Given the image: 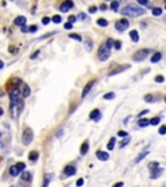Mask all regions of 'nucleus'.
I'll use <instances>...</instances> for the list:
<instances>
[{
  "label": "nucleus",
  "instance_id": "a19ab883",
  "mask_svg": "<svg viewBox=\"0 0 166 187\" xmlns=\"http://www.w3.org/2000/svg\"><path fill=\"white\" fill-rule=\"evenodd\" d=\"M49 21H51V18H48V17H44L42 20V22H43V25H48L49 24Z\"/></svg>",
  "mask_w": 166,
  "mask_h": 187
},
{
  "label": "nucleus",
  "instance_id": "ea45409f",
  "mask_svg": "<svg viewBox=\"0 0 166 187\" xmlns=\"http://www.w3.org/2000/svg\"><path fill=\"white\" fill-rule=\"evenodd\" d=\"M83 183H84V181H83V178H79L78 181H77V187H81V186H83Z\"/></svg>",
  "mask_w": 166,
  "mask_h": 187
},
{
  "label": "nucleus",
  "instance_id": "58836bf2",
  "mask_svg": "<svg viewBox=\"0 0 166 187\" xmlns=\"http://www.w3.org/2000/svg\"><path fill=\"white\" fill-rule=\"evenodd\" d=\"M158 133H160L161 135H165L166 134V126H161L160 129H158Z\"/></svg>",
  "mask_w": 166,
  "mask_h": 187
},
{
  "label": "nucleus",
  "instance_id": "79ce46f5",
  "mask_svg": "<svg viewBox=\"0 0 166 187\" xmlns=\"http://www.w3.org/2000/svg\"><path fill=\"white\" fill-rule=\"evenodd\" d=\"M155 81H156V82H158V83H161V82H164V77H162V75H157Z\"/></svg>",
  "mask_w": 166,
  "mask_h": 187
},
{
  "label": "nucleus",
  "instance_id": "f8f14e48",
  "mask_svg": "<svg viewBox=\"0 0 166 187\" xmlns=\"http://www.w3.org/2000/svg\"><path fill=\"white\" fill-rule=\"evenodd\" d=\"M90 118L93 120V121H99L100 118H101V113H100L99 109H93L91 112V114H90Z\"/></svg>",
  "mask_w": 166,
  "mask_h": 187
},
{
  "label": "nucleus",
  "instance_id": "bb28decb",
  "mask_svg": "<svg viewBox=\"0 0 166 187\" xmlns=\"http://www.w3.org/2000/svg\"><path fill=\"white\" fill-rule=\"evenodd\" d=\"M22 181H31V174L29 171H24L22 173Z\"/></svg>",
  "mask_w": 166,
  "mask_h": 187
},
{
  "label": "nucleus",
  "instance_id": "4468645a",
  "mask_svg": "<svg viewBox=\"0 0 166 187\" xmlns=\"http://www.w3.org/2000/svg\"><path fill=\"white\" fill-rule=\"evenodd\" d=\"M96 157L99 160H101V161H106L108 159H109V155H108L106 152H103V151H97L96 152Z\"/></svg>",
  "mask_w": 166,
  "mask_h": 187
},
{
  "label": "nucleus",
  "instance_id": "a211bd4d",
  "mask_svg": "<svg viewBox=\"0 0 166 187\" xmlns=\"http://www.w3.org/2000/svg\"><path fill=\"white\" fill-rule=\"evenodd\" d=\"M130 38H131L132 42H139V34L136 30H132V31H130Z\"/></svg>",
  "mask_w": 166,
  "mask_h": 187
},
{
  "label": "nucleus",
  "instance_id": "5fc2aeb1",
  "mask_svg": "<svg viewBox=\"0 0 166 187\" xmlns=\"http://www.w3.org/2000/svg\"><path fill=\"white\" fill-rule=\"evenodd\" d=\"M38 55H39V51H37L35 53H33V55H31V59H35V57H37Z\"/></svg>",
  "mask_w": 166,
  "mask_h": 187
},
{
  "label": "nucleus",
  "instance_id": "6ab92c4d",
  "mask_svg": "<svg viewBox=\"0 0 166 187\" xmlns=\"http://www.w3.org/2000/svg\"><path fill=\"white\" fill-rule=\"evenodd\" d=\"M88 152V142H84L81 147V155H86Z\"/></svg>",
  "mask_w": 166,
  "mask_h": 187
},
{
  "label": "nucleus",
  "instance_id": "c03bdc74",
  "mask_svg": "<svg viewBox=\"0 0 166 187\" xmlns=\"http://www.w3.org/2000/svg\"><path fill=\"white\" fill-rule=\"evenodd\" d=\"M64 27L66 29V30H70V29L73 27V24H70V22H66V24H65V26H64Z\"/></svg>",
  "mask_w": 166,
  "mask_h": 187
},
{
  "label": "nucleus",
  "instance_id": "4c0bfd02",
  "mask_svg": "<svg viewBox=\"0 0 166 187\" xmlns=\"http://www.w3.org/2000/svg\"><path fill=\"white\" fill-rule=\"evenodd\" d=\"M113 46H114L115 49H119V48H121V42H119V40H114Z\"/></svg>",
  "mask_w": 166,
  "mask_h": 187
},
{
  "label": "nucleus",
  "instance_id": "f704fd0d",
  "mask_svg": "<svg viewBox=\"0 0 166 187\" xmlns=\"http://www.w3.org/2000/svg\"><path fill=\"white\" fill-rule=\"evenodd\" d=\"M27 29H29V33H35L38 30V26L37 25H31V26H29Z\"/></svg>",
  "mask_w": 166,
  "mask_h": 187
},
{
  "label": "nucleus",
  "instance_id": "9d476101",
  "mask_svg": "<svg viewBox=\"0 0 166 187\" xmlns=\"http://www.w3.org/2000/svg\"><path fill=\"white\" fill-rule=\"evenodd\" d=\"M75 173H77V169H75V166H73V165H68V166H65V169H64V174L68 176V177L74 176Z\"/></svg>",
  "mask_w": 166,
  "mask_h": 187
},
{
  "label": "nucleus",
  "instance_id": "2eb2a0df",
  "mask_svg": "<svg viewBox=\"0 0 166 187\" xmlns=\"http://www.w3.org/2000/svg\"><path fill=\"white\" fill-rule=\"evenodd\" d=\"M162 169L161 168H157V169H155V170H152V173H150V178L152 179H156V178H158L161 174H162Z\"/></svg>",
  "mask_w": 166,
  "mask_h": 187
},
{
  "label": "nucleus",
  "instance_id": "5701e85b",
  "mask_svg": "<svg viewBox=\"0 0 166 187\" xmlns=\"http://www.w3.org/2000/svg\"><path fill=\"white\" fill-rule=\"evenodd\" d=\"M158 166H160V164H158L157 161H153V162H149V164H148V168L150 169V171L155 170V169H157Z\"/></svg>",
  "mask_w": 166,
  "mask_h": 187
},
{
  "label": "nucleus",
  "instance_id": "b1692460",
  "mask_svg": "<svg viewBox=\"0 0 166 187\" xmlns=\"http://www.w3.org/2000/svg\"><path fill=\"white\" fill-rule=\"evenodd\" d=\"M29 95H30V87H29L27 84L24 86V92H22V96L24 98H27Z\"/></svg>",
  "mask_w": 166,
  "mask_h": 187
},
{
  "label": "nucleus",
  "instance_id": "393cba45",
  "mask_svg": "<svg viewBox=\"0 0 166 187\" xmlns=\"http://www.w3.org/2000/svg\"><path fill=\"white\" fill-rule=\"evenodd\" d=\"M147 155H148V151H146V152H141V153H140V155H139V156L135 159V162H140V161H141V160H143V159H144V157H146Z\"/></svg>",
  "mask_w": 166,
  "mask_h": 187
},
{
  "label": "nucleus",
  "instance_id": "bf43d9fd",
  "mask_svg": "<svg viewBox=\"0 0 166 187\" xmlns=\"http://www.w3.org/2000/svg\"><path fill=\"white\" fill-rule=\"evenodd\" d=\"M165 103H166V98H165Z\"/></svg>",
  "mask_w": 166,
  "mask_h": 187
},
{
  "label": "nucleus",
  "instance_id": "3c124183",
  "mask_svg": "<svg viewBox=\"0 0 166 187\" xmlns=\"http://www.w3.org/2000/svg\"><path fill=\"white\" fill-rule=\"evenodd\" d=\"M108 8V5L106 4H101V5H100V9H101V11H105Z\"/></svg>",
  "mask_w": 166,
  "mask_h": 187
},
{
  "label": "nucleus",
  "instance_id": "f03ea898",
  "mask_svg": "<svg viewBox=\"0 0 166 187\" xmlns=\"http://www.w3.org/2000/svg\"><path fill=\"white\" fill-rule=\"evenodd\" d=\"M113 43H114V40H113V39H108V40H106V43H104V44L100 46L99 52H97V57H99V60L105 61V60L109 59V56H110V47L113 46Z\"/></svg>",
  "mask_w": 166,
  "mask_h": 187
},
{
  "label": "nucleus",
  "instance_id": "c756f323",
  "mask_svg": "<svg viewBox=\"0 0 166 187\" xmlns=\"http://www.w3.org/2000/svg\"><path fill=\"white\" fill-rule=\"evenodd\" d=\"M114 144H115V139L114 138H110L109 139V142H108V149H113L114 148Z\"/></svg>",
  "mask_w": 166,
  "mask_h": 187
},
{
  "label": "nucleus",
  "instance_id": "49530a36",
  "mask_svg": "<svg viewBox=\"0 0 166 187\" xmlns=\"http://www.w3.org/2000/svg\"><path fill=\"white\" fill-rule=\"evenodd\" d=\"M96 11H97L96 7H90V9H88V12H90V13H95Z\"/></svg>",
  "mask_w": 166,
  "mask_h": 187
},
{
  "label": "nucleus",
  "instance_id": "13d9d810",
  "mask_svg": "<svg viewBox=\"0 0 166 187\" xmlns=\"http://www.w3.org/2000/svg\"><path fill=\"white\" fill-rule=\"evenodd\" d=\"M165 9H166V3H165Z\"/></svg>",
  "mask_w": 166,
  "mask_h": 187
},
{
  "label": "nucleus",
  "instance_id": "dca6fc26",
  "mask_svg": "<svg viewBox=\"0 0 166 187\" xmlns=\"http://www.w3.org/2000/svg\"><path fill=\"white\" fill-rule=\"evenodd\" d=\"M38 157H39V153L37 152V151H31V152L30 153H29V160H30V161H37L38 160Z\"/></svg>",
  "mask_w": 166,
  "mask_h": 187
},
{
  "label": "nucleus",
  "instance_id": "09e8293b",
  "mask_svg": "<svg viewBox=\"0 0 166 187\" xmlns=\"http://www.w3.org/2000/svg\"><path fill=\"white\" fill-rule=\"evenodd\" d=\"M75 20H77V17H75V16H70V17H69V22H70V24H73Z\"/></svg>",
  "mask_w": 166,
  "mask_h": 187
},
{
  "label": "nucleus",
  "instance_id": "aec40b11",
  "mask_svg": "<svg viewBox=\"0 0 166 187\" xmlns=\"http://www.w3.org/2000/svg\"><path fill=\"white\" fill-rule=\"evenodd\" d=\"M84 46H86V49L90 52V51H92V48H93V42L90 40V39H87V40L84 42Z\"/></svg>",
  "mask_w": 166,
  "mask_h": 187
},
{
  "label": "nucleus",
  "instance_id": "a18cd8bd",
  "mask_svg": "<svg viewBox=\"0 0 166 187\" xmlns=\"http://www.w3.org/2000/svg\"><path fill=\"white\" fill-rule=\"evenodd\" d=\"M78 18H79V20H86V18H87V16H86L84 13H79V14H78Z\"/></svg>",
  "mask_w": 166,
  "mask_h": 187
},
{
  "label": "nucleus",
  "instance_id": "4be33fe9",
  "mask_svg": "<svg viewBox=\"0 0 166 187\" xmlns=\"http://www.w3.org/2000/svg\"><path fill=\"white\" fill-rule=\"evenodd\" d=\"M52 174H47L46 176V178H44V183H43V186L42 187H48V185H49V182H51V179H52Z\"/></svg>",
  "mask_w": 166,
  "mask_h": 187
},
{
  "label": "nucleus",
  "instance_id": "6e6d98bb",
  "mask_svg": "<svg viewBox=\"0 0 166 187\" xmlns=\"http://www.w3.org/2000/svg\"><path fill=\"white\" fill-rule=\"evenodd\" d=\"M3 66H4V64H3L2 60H0V69H3Z\"/></svg>",
  "mask_w": 166,
  "mask_h": 187
},
{
  "label": "nucleus",
  "instance_id": "c85d7f7f",
  "mask_svg": "<svg viewBox=\"0 0 166 187\" xmlns=\"http://www.w3.org/2000/svg\"><path fill=\"white\" fill-rule=\"evenodd\" d=\"M118 7H119V3H118V2H112V3H110V9L114 11V12L118 11Z\"/></svg>",
  "mask_w": 166,
  "mask_h": 187
},
{
  "label": "nucleus",
  "instance_id": "2f4dec72",
  "mask_svg": "<svg viewBox=\"0 0 166 187\" xmlns=\"http://www.w3.org/2000/svg\"><path fill=\"white\" fill-rule=\"evenodd\" d=\"M69 38H71V39H75V40H78V42H82L81 35H78V34H69Z\"/></svg>",
  "mask_w": 166,
  "mask_h": 187
},
{
  "label": "nucleus",
  "instance_id": "864d4df0",
  "mask_svg": "<svg viewBox=\"0 0 166 187\" xmlns=\"http://www.w3.org/2000/svg\"><path fill=\"white\" fill-rule=\"evenodd\" d=\"M122 186H123V183H122V182H118V183H115L113 187H122Z\"/></svg>",
  "mask_w": 166,
  "mask_h": 187
},
{
  "label": "nucleus",
  "instance_id": "603ef678",
  "mask_svg": "<svg viewBox=\"0 0 166 187\" xmlns=\"http://www.w3.org/2000/svg\"><path fill=\"white\" fill-rule=\"evenodd\" d=\"M21 30H22L24 33H29V29H27V26H22V27H21Z\"/></svg>",
  "mask_w": 166,
  "mask_h": 187
},
{
  "label": "nucleus",
  "instance_id": "1a4fd4ad",
  "mask_svg": "<svg viewBox=\"0 0 166 187\" xmlns=\"http://www.w3.org/2000/svg\"><path fill=\"white\" fill-rule=\"evenodd\" d=\"M130 68V65H119V66H117V68H114L110 73H109V77H112V75H115V74H119L121 71H125L126 69H128Z\"/></svg>",
  "mask_w": 166,
  "mask_h": 187
},
{
  "label": "nucleus",
  "instance_id": "37998d69",
  "mask_svg": "<svg viewBox=\"0 0 166 187\" xmlns=\"http://www.w3.org/2000/svg\"><path fill=\"white\" fill-rule=\"evenodd\" d=\"M118 135L122 136V138H126V136H128V134L126 131H118Z\"/></svg>",
  "mask_w": 166,
  "mask_h": 187
},
{
  "label": "nucleus",
  "instance_id": "9b49d317",
  "mask_svg": "<svg viewBox=\"0 0 166 187\" xmlns=\"http://www.w3.org/2000/svg\"><path fill=\"white\" fill-rule=\"evenodd\" d=\"M95 84V81H90L87 84L84 86V89H83V91H82V98H86L88 95V92L91 91V89H92V86Z\"/></svg>",
  "mask_w": 166,
  "mask_h": 187
},
{
  "label": "nucleus",
  "instance_id": "cd10ccee",
  "mask_svg": "<svg viewBox=\"0 0 166 187\" xmlns=\"http://www.w3.org/2000/svg\"><path fill=\"white\" fill-rule=\"evenodd\" d=\"M96 22H97V25H99V26H104V27H105V26H108V21H106L105 18H99V20L96 21Z\"/></svg>",
  "mask_w": 166,
  "mask_h": 187
},
{
  "label": "nucleus",
  "instance_id": "4d7b16f0",
  "mask_svg": "<svg viewBox=\"0 0 166 187\" xmlns=\"http://www.w3.org/2000/svg\"><path fill=\"white\" fill-rule=\"evenodd\" d=\"M3 113H4V111L2 109V108H0V116H3Z\"/></svg>",
  "mask_w": 166,
  "mask_h": 187
},
{
  "label": "nucleus",
  "instance_id": "72a5a7b5",
  "mask_svg": "<svg viewBox=\"0 0 166 187\" xmlns=\"http://www.w3.org/2000/svg\"><path fill=\"white\" fill-rule=\"evenodd\" d=\"M52 21H53L55 24H60L62 20H61V16H59V14H56V16H53V17H52Z\"/></svg>",
  "mask_w": 166,
  "mask_h": 187
},
{
  "label": "nucleus",
  "instance_id": "8fccbe9b",
  "mask_svg": "<svg viewBox=\"0 0 166 187\" xmlns=\"http://www.w3.org/2000/svg\"><path fill=\"white\" fill-rule=\"evenodd\" d=\"M148 112H149L148 109H146V111H143V112H140V113H139V117H143V116H144V114H147Z\"/></svg>",
  "mask_w": 166,
  "mask_h": 187
},
{
  "label": "nucleus",
  "instance_id": "412c9836",
  "mask_svg": "<svg viewBox=\"0 0 166 187\" xmlns=\"http://www.w3.org/2000/svg\"><path fill=\"white\" fill-rule=\"evenodd\" d=\"M138 125H139L140 127H146V126L149 125V120H147V118H141V120H139Z\"/></svg>",
  "mask_w": 166,
  "mask_h": 187
},
{
  "label": "nucleus",
  "instance_id": "0eeeda50",
  "mask_svg": "<svg viewBox=\"0 0 166 187\" xmlns=\"http://www.w3.org/2000/svg\"><path fill=\"white\" fill-rule=\"evenodd\" d=\"M128 26H130V22L127 20H118L117 22H115V29H117L118 31H125Z\"/></svg>",
  "mask_w": 166,
  "mask_h": 187
},
{
  "label": "nucleus",
  "instance_id": "473e14b6",
  "mask_svg": "<svg viewBox=\"0 0 166 187\" xmlns=\"http://www.w3.org/2000/svg\"><path fill=\"white\" fill-rule=\"evenodd\" d=\"M152 14H153V16H161V14H162V9L161 8H155L152 11Z\"/></svg>",
  "mask_w": 166,
  "mask_h": 187
},
{
  "label": "nucleus",
  "instance_id": "39448f33",
  "mask_svg": "<svg viewBox=\"0 0 166 187\" xmlns=\"http://www.w3.org/2000/svg\"><path fill=\"white\" fill-rule=\"evenodd\" d=\"M33 138H34V133H33V130H31L30 127H26L25 130H24V133H22V143H24L25 146L30 144L31 140H33Z\"/></svg>",
  "mask_w": 166,
  "mask_h": 187
},
{
  "label": "nucleus",
  "instance_id": "20e7f679",
  "mask_svg": "<svg viewBox=\"0 0 166 187\" xmlns=\"http://www.w3.org/2000/svg\"><path fill=\"white\" fill-rule=\"evenodd\" d=\"M149 53H150V49H139V51H136L134 53L132 60L134 61H143L149 56Z\"/></svg>",
  "mask_w": 166,
  "mask_h": 187
},
{
  "label": "nucleus",
  "instance_id": "ddd939ff",
  "mask_svg": "<svg viewBox=\"0 0 166 187\" xmlns=\"http://www.w3.org/2000/svg\"><path fill=\"white\" fill-rule=\"evenodd\" d=\"M14 24L16 25H18V26H25L26 25V17L25 16H18V17H16V20H14Z\"/></svg>",
  "mask_w": 166,
  "mask_h": 187
},
{
  "label": "nucleus",
  "instance_id": "a878e982",
  "mask_svg": "<svg viewBox=\"0 0 166 187\" xmlns=\"http://www.w3.org/2000/svg\"><path fill=\"white\" fill-rule=\"evenodd\" d=\"M158 124H160V117H153V118L149 120V125L156 126V125H158Z\"/></svg>",
  "mask_w": 166,
  "mask_h": 187
},
{
  "label": "nucleus",
  "instance_id": "f257e3e1",
  "mask_svg": "<svg viewBox=\"0 0 166 187\" xmlns=\"http://www.w3.org/2000/svg\"><path fill=\"white\" fill-rule=\"evenodd\" d=\"M121 13L123 14V16H127V17H139V16H143V14L146 13V9H143L135 4H128L121 11Z\"/></svg>",
  "mask_w": 166,
  "mask_h": 187
},
{
  "label": "nucleus",
  "instance_id": "423d86ee",
  "mask_svg": "<svg viewBox=\"0 0 166 187\" xmlns=\"http://www.w3.org/2000/svg\"><path fill=\"white\" fill-rule=\"evenodd\" d=\"M25 166H26V165H25L24 162H17V164H14L13 166L9 168V174H11L12 177H16V176H18L21 171L25 169Z\"/></svg>",
  "mask_w": 166,
  "mask_h": 187
},
{
  "label": "nucleus",
  "instance_id": "e433bc0d",
  "mask_svg": "<svg viewBox=\"0 0 166 187\" xmlns=\"http://www.w3.org/2000/svg\"><path fill=\"white\" fill-rule=\"evenodd\" d=\"M128 142H130V136H126V139H123V140L121 142V147H125Z\"/></svg>",
  "mask_w": 166,
  "mask_h": 187
},
{
  "label": "nucleus",
  "instance_id": "7c9ffc66",
  "mask_svg": "<svg viewBox=\"0 0 166 187\" xmlns=\"http://www.w3.org/2000/svg\"><path fill=\"white\" fill-rule=\"evenodd\" d=\"M115 98V94L114 92H108V94H105L104 95V99L105 100H112V99H114Z\"/></svg>",
  "mask_w": 166,
  "mask_h": 187
},
{
  "label": "nucleus",
  "instance_id": "de8ad7c7",
  "mask_svg": "<svg viewBox=\"0 0 166 187\" xmlns=\"http://www.w3.org/2000/svg\"><path fill=\"white\" fill-rule=\"evenodd\" d=\"M139 4H141V5H149V3L147 2V0H139Z\"/></svg>",
  "mask_w": 166,
  "mask_h": 187
},
{
  "label": "nucleus",
  "instance_id": "c9c22d12",
  "mask_svg": "<svg viewBox=\"0 0 166 187\" xmlns=\"http://www.w3.org/2000/svg\"><path fill=\"white\" fill-rule=\"evenodd\" d=\"M144 99H146V102H149V103H152L153 102V96L152 95H150V94H148V95H146V98H144Z\"/></svg>",
  "mask_w": 166,
  "mask_h": 187
},
{
  "label": "nucleus",
  "instance_id": "f3484780",
  "mask_svg": "<svg viewBox=\"0 0 166 187\" xmlns=\"http://www.w3.org/2000/svg\"><path fill=\"white\" fill-rule=\"evenodd\" d=\"M161 57H162V55L160 53V52H156L152 57H150V62H153V64H156V62H158L161 60Z\"/></svg>",
  "mask_w": 166,
  "mask_h": 187
},
{
  "label": "nucleus",
  "instance_id": "6e6552de",
  "mask_svg": "<svg viewBox=\"0 0 166 187\" xmlns=\"http://www.w3.org/2000/svg\"><path fill=\"white\" fill-rule=\"evenodd\" d=\"M74 7V3L73 2H70V0H68V2H64L61 5H60V11L61 12H68V11H70L71 8Z\"/></svg>",
  "mask_w": 166,
  "mask_h": 187
},
{
  "label": "nucleus",
  "instance_id": "7ed1b4c3",
  "mask_svg": "<svg viewBox=\"0 0 166 187\" xmlns=\"http://www.w3.org/2000/svg\"><path fill=\"white\" fill-rule=\"evenodd\" d=\"M9 96H11V102L13 105H17L20 109H22V98H21V94L17 89H13L11 90V94H9Z\"/></svg>",
  "mask_w": 166,
  "mask_h": 187
}]
</instances>
